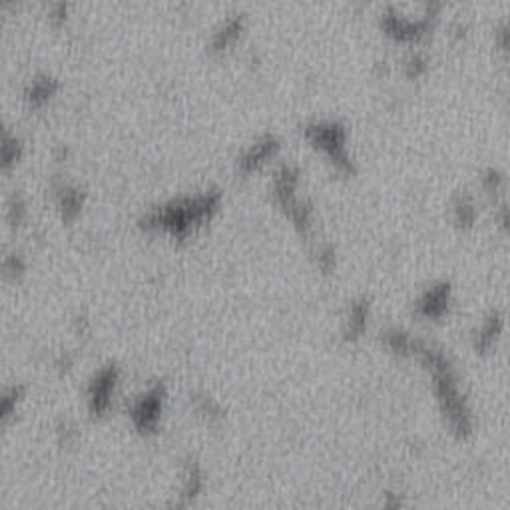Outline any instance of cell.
<instances>
[{
	"instance_id": "1",
	"label": "cell",
	"mask_w": 510,
	"mask_h": 510,
	"mask_svg": "<svg viewBox=\"0 0 510 510\" xmlns=\"http://www.w3.org/2000/svg\"><path fill=\"white\" fill-rule=\"evenodd\" d=\"M305 136L333 159L339 170H345V172L353 170L349 152L345 146V142H347L345 128L339 126L337 122H315V124H309L305 128Z\"/></svg>"
},
{
	"instance_id": "2",
	"label": "cell",
	"mask_w": 510,
	"mask_h": 510,
	"mask_svg": "<svg viewBox=\"0 0 510 510\" xmlns=\"http://www.w3.org/2000/svg\"><path fill=\"white\" fill-rule=\"evenodd\" d=\"M430 18H432L430 8H427V12L419 18H409V16L397 15V12H387L382 16V26H385L389 36L403 40V42H409V40H416L419 36H423L429 30Z\"/></svg>"
},
{
	"instance_id": "3",
	"label": "cell",
	"mask_w": 510,
	"mask_h": 510,
	"mask_svg": "<svg viewBox=\"0 0 510 510\" xmlns=\"http://www.w3.org/2000/svg\"><path fill=\"white\" fill-rule=\"evenodd\" d=\"M277 148L279 143L273 136H265L257 142L239 158V166L243 172H254L257 168H261L267 159H271L275 154H277Z\"/></svg>"
},
{
	"instance_id": "4",
	"label": "cell",
	"mask_w": 510,
	"mask_h": 510,
	"mask_svg": "<svg viewBox=\"0 0 510 510\" xmlns=\"http://www.w3.org/2000/svg\"><path fill=\"white\" fill-rule=\"evenodd\" d=\"M241 28H243L241 18H229L222 28L216 32V36H213V46L218 48V50H223V48H227L229 44H234V42L238 40L239 34H241Z\"/></svg>"
},
{
	"instance_id": "5",
	"label": "cell",
	"mask_w": 510,
	"mask_h": 510,
	"mask_svg": "<svg viewBox=\"0 0 510 510\" xmlns=\"http://www.w3.org/2000/svg\"><path fill=\"white\" fill-rule=\"evenodd\" d=\"M446 291H448V289H446L445 285L430 289L429 295H427V297H425V301H423V309H425L429 315H439V313L445 309Z\"/></svg>"
},
{
	"instance_id": "6",
	"label": "cell",
	"mask_w": 510,
	"mask_h": 510,
	"mask_svg": "<svg viewBox=\"0 0 510 510\" xmlns=\"http://www.w3.org/2000/svg\"><path fill=\"white\" fill-rule=\"evenodd\" d=\"M475 216H477V209H475V204L471 197L462 195L457 200L455 204V218L461 225H468V223L475 222Z\"/></svg>"
},
{
	"instance_id": "7",
	"label": "cell",
	"mask_w": 510,
	"mask_h": 510,
	"mask_svg": "<svg viewBox=\"0 0 510 510\" xmlns=\"http://www.w3.org/2000/svg\"><path fill=\"white\" fill-rule=\"evenodd\" d=\"M425 70H427V62H425L423 56L414 54V56L409 58V62H407V72H409V76H419V74H423Z\"/></svg>"
}]
</instances>
